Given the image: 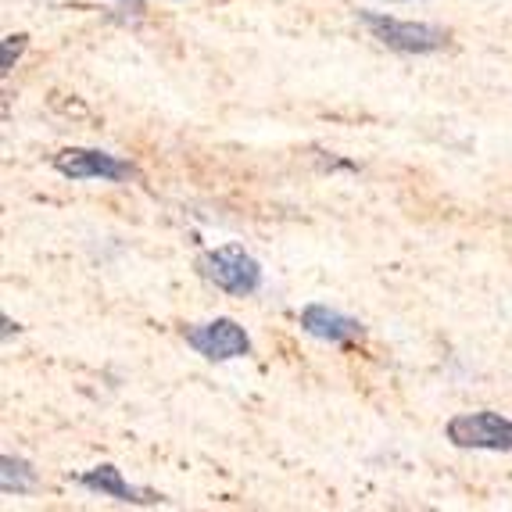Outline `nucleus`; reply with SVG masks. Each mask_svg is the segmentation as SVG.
I'll use <instances>...</instances> for the list:
<instances>
[{
	"label": "nucleus",
	"instance_id": "1",
	"mask_svg": "<svg viewBox=\"0 0 512 512\" xmlns=\"http://www.w3.org/2000/svg\"><path fill=\"white\" fill-rule=\"evenodd\" d=\"M201 273H205L215 287H222L226 294H237V298L258 291V283H262V269H258V262L248 255V251H240V248L208 251V255L201 258Z\"/></svg>",
	"mask_w": 512,
	"mask_h": 512
},
{
	"label": "nucleus",
	"instance_id": "2",
	"mask_svg": "<svg viewBox=\"0 0 512 512\" xmlns=\"http://www.w3.org/2000/svg\"><path fill=\"white\" fill-rule=\"evenodd\" d=\"M448 441L459 448L512 452V419L498 416V412H466L448 423Z\"/></svg>",
	"mask_w": 512,
	"mask_h": 512
},
{
	"label": "nucleus",
	"instance_id": "3",
	"mask_svg": "<svg viewBox=\"0 0 512 512\" xmlns=\"http://www.w3.org/2000/svg\"><path fill=\"white\" fill-rule=\"evenodd\" d=\"M362 26L376 36L380 43L394 47V51L405 54H427L444 47V33L437 26H427V22H398V18H384V15H362Z\"/></svg>",
	"mask_w": 512,
	"mask_h": 512
},
{
	"label": "nucleus",
	"instance_id": "4",
	"mask_svg": "<svg viewBox=\"0 0 512 512\" xmlns=\"http://www.w3.org/2000/svg\"><path fill=\"white\" fill-rule=\"evenodd\" d=\"M187 344L212 362L240 359V355H248V348H251L244 326H237L233 319H215V323L194 326V330L187 333Z\"/></svg>",
	"mask_w": 512,
	"mask_h": 512
},
{
	"label": "nucleus",
	"instance_id": "5",
	"mask_svg": "<svg viewBox=\"0 0 512 512\" xmlns=\"http://www.w3.org/2000/svg\"><path fill=\"white\" fill-rule=\"evenodd\" d=\"M58 172L61 176H72V180H129L133 176V165L119 162L115 154L104 151H61L58 154Z\"/></svg>",
	"mask_w": 512,
	"mask_h": 512
},
{
	"label": "nucleus",
	"instance_id": "6",
	"mask_svg": "<svg viewBox=\"0 0 512 512\" xmlns=\"http://www.w3.org/2000/svg\"><path fill=\"white\" fill-rule=\"evenodd\" d=\"M301 326H305L312 337H323L330 344H341V341H351V337H362V326L355 319L341 316V312H333L326 305H308L301 312Z\"/></svg>",
	"mask_w": 512,
	"mask_h": 512
},
{
	"label": "nucleus",
	"instance_id": "7",
	"mask_svg": "<svg viewBox=\"0 0 512 512\" xmlns=\"http://www.w3.org/2000/svg\"><path fill=\"white\" fill-rule=\"evenodd\" d=\"M83 484L90 487V491H101V495L119 498V502H154L151 495H144V491H137V487H129L126 480H122V473L115 470V466H101V470H90L83 477Z\"/></svg>",
	"mask_w": 512,
	"mask_h": 512
},
{
	"label": "nucleus",
	"instance_id": "8",
	"mask_svg": "<svg viewBox=\"0 0 512 512\" xmlns=\"http://www.w3.org/2000/svg\"><path fill=\"white\" fill-rule=\"evenodd\" d=\"M0 466H4V491H26V487H33V473H29L26 462L4 455Z\"/></svg>",
	"mask_w": 512,
	"mask_h": 512
}]
</instances>
